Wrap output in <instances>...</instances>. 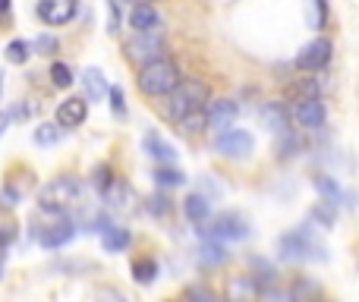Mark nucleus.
Listing matches in <instances>:
<instances>
[{"instance_id":"6e6552de","label":"nucleus","mask_w":359,"mask_h":302,"mask_svg":"<svg viewBox=\"0 0 359 302\" xmlns=\"http://www.w3.org/2000/svg\"><path fill=\"white\" fill-rule=\"evenodd\" d=\"M198 233L205 240H217V242H236V240H246L249 236V224L246 217L240 214H217V217H208V221L198 227Z\"/></svg>"},{"instance_id":"4468645a","label":"nucleus","mask_w":359,"mask_h":302,"mask_svg":"<svg viewBox=\"0 0 359 302\" xmlns=\"http://www.w3.org/2000/svg\"><path fill=\"white\" fill-rule=\"evenodd\" d=\"M86 120H88V101L82 98V95L63 98L54 111V123L63 126V130H76V126H82Z\"/></svg>"},{"instance_id":"e433bc0d","label":"nucleus","mask_w":359,"mask_h":302,"mask_svg":"<svg viewBox=\"0 0 359 302\" xmlns=\"http://www.w3.org/2000/svg\"><path fill=\"white\" fill-rule=\"evenodd\" d=\"M259 302H297V299H293V293L287 290V287L271 284V287H268V290H262Z\"/></svg>"},{"instance_id":"c03bdc74","label":"nucleus","mask_w":359,"mask_h":302,"mask_svg":"<svg viewBox=\"0 0 359 302\" xmlns=\"http://www.w3.org/2000/svg\"><path fill=\"white\" fill-rule=\"evenodd\" d=\"M0 92H4V79H0Z\"/></svg>"},{"instance_id":"9b49d317","label":"nucleus","mask_w":359,"mask_h":302,"mask_svg":"<svg viewBox=\"0 0 359 302\" xmlns=\"http://www.w3.org/2000/svg\"><path fill=\"white\" fill-rule=\"evenodd\" d=\"M73 236H76V224L67 214H54V221L35 230L38 246H44V249H63L73 242Z\"/></svg>"},{"instance_id":"cd10ccee","label":"nucleus","mask_w":359,"mask_h":302,"mask_svg":"<svg viewBox=\"0 0 359 302\" xmlns=\"http://www.w3.org/2000/svg\"><path fill=\"white\" fill-rule=\"evenodd\" d=\"M4 57H6V63H13V67H25L32 57V44L25 41V38H13V41L4 48Z\"/></svg>"},{"instance_id":"423d86ee","label":"nucleus","mask_w":359,"mask_h":302,"mask_svg":"<svg viewBox=\"0 0 359 302\" xmlns=\"http://www.w3.org/2000/svg\"><path fill=\"white\" fill-rule=\"evenodd\" d=\"M331 57H334V41H331L328 35H316V38H309V41L297 50L293 67H297L299 73L316 76V73H322V69L328 67Z\"/></svg>"},{"instance_id":"a19ab883","label":"nucleus","mask_w":359,"mask_h":302,"mask_svg":"<svg viewBox=\"0 0 359 302\" xmlns=\"http://www.w3.org/2000/svg\"><path fill=\"white\" fill-rule=\"evenodd\" d=\"M10 123H13V120H10V114H6V111H0V136H4V132L10 130Z\"/></svg>"},{"instance_id":"bb28decb","label":"nucleus","mask_w":359,"mask_h":302,"mask_svg":"<svg viewBox=\"0 0 359 302\" xmlns=\"http://www.w3.org/2000/svg\"><path fill=\"white\" fill-rule=\"evenodd\" d=\"M177 130L183 132V136H189V139H196V136H202V132H208V123H205V107L202 111H192V114H186L183 120H177Z\"/></svg>"},{"instance_id":"7c9ffc66","label":"nucleus","mask_w":359,"mask_h":302,"mask_svg":"<svg viewBox=\"0 0 359 302\" xmlns=\"http://www.w3.org/2000/svg\"><path fill=\"white\" fill-rule=\"evenodd\" d=\"M50 85L54 88H69L76 82V73H73V67L69 63H63V60H54L50 63Z\"/></svg>"},{"instance_id":"a211bd4d","label":"nucleus","mask_w":359,"mask_h":302,"mask_svg":"<svg viewBox=\"0 0 359 302\" xmlns=\"http://www.w3.org/2000/svg\"><path fill=\"white\" fill-rule=\"evenodd\" d=\"M142 149L149 151V158H155L158 164H177V149L158 130L145 132V136H142Z\"/></svg>"},{"instance_id":"a18cd8bd","label":"nucleus","mask_w":359,"mask_h":302,"mask_svg":"<svg viewBox=\"0 0 359 302\" xmlns=\"http://www.w3.org/2000/svg\"><path fill=\"white\" fill-rule=\"evenodd\" d=\"M312 302H318V299H312Z\"/></svg>"},{"instance_id":"f03ea898","label":"nucleus","mask_w":359,"mask_h":302,"mask_svg":"<svg viewBox=\"0 0 359 302\" xmlns=\"http://www.w3.org/2000/svg\"><path fill=\"white\" fill-rule=\"evenodd\" d=\"M82 198V179L73 173H60L50 183H44L38 189V208L44 214H67L73 205H79Z\"/></svg>"},{"instance_id":"20e7f679","label":"nucleus","mask_w":359,"mask_h":302,"mask_svg":"<svg viewBox=\"0 0 359 302\" xmlns=\"http://www.w3.org/2000/svg\"><path fill=\"white\" fill-rule=\"evenodd\" d=\"M278 252L284 261H328V252L309 227H297L284 233L278 240Z\"/></svg>"},{"instance_id":"473e14b6","label":"nucleus","mask_w":359,"mask_h":302,"mask_svg":"<svg viewBox=\"0 0 359 302\" xmlns=\"http://www.w3.org/2000/svg\"><path fill=\"white\" fill-rule=\"evenodd\" d=\"M278 139V158L280 160H287V158H293V154L299 151V136L293 130H287V132H280V136H274Z\"/></svg>"},{"instance_id":"c756f323","label":"nucleus","mask_w":359,"mask_h":302,"mask_svg":"<svg viewBox=\"0 0 359 302\" xmlns=\"http://www.w3.org/2000/svg\"><path fill=\"white\" fill-rule=\"evenodd\" d=\"M158 277V261L155 259H136L133 261V280L142 287H149Z\"/></svg>"},{"instance_id":"7ed1b4c3","label":"nucleus","mask_w":359,"mask_h":302,"mask_svg":"<svg viewBox=\"0 0 359 302\" xmlns=\"http://www.w3.org/2000/svg\"><path fill=\"white\" fill-rule=\"evenodd\" d=\"M180 79H183V73H180V67L170 57H161V60L136 69V85L145 98H168L180 85Z\"/></svg>"},{"instance_id":"39448f33","label":"nucleus","mask_w":359,"mask_h":302,"mask_svg":"<svg viewBox=\"0 0 359 302\" xmlns=\"http://www.w3.org/2000/svg\"><path fill=\"white\" fill-rule=\"evenodd\" d=\"M123 57L133 67H149V63L168 57V38L164 32H133L123 41Z\"/></svg>"},{"instance_id":"4c0bfd02","label":"nucleus","mask_w":359,"mask_h":302,"mask_svg":"<svg viewBox=\"0 0 359 302\" xmlns=\"http://www.w3.org/2000/svg\"><path fill=\"white\" fill-rule=\"evenodd\" d=\"M145 208H149L155 217H164V214H170V198L158 192V195H151L149 202H145Z\"/></svg>"},{"instance_id":"c85d7f7f","label":"nucleus","mask_w":359,"mask_h":302,"mask_svg":"<svg viewBox=\"0 0 359 302\" xmlns=\"http://www.w3.org/2000/svg\"><path fill=\"white\" fill-rule=\"evenodd\" d=\"M287 95H290V101H303V98H322V88H318V79H316V76H306V79L293 82V85L287 88Z\"/></svg>"},{"instance_id":"0eeeda50","label":"nucleus","mask_w":359,"mask_h":302,"mask_svg":"<svg viewBox=\"0 0 359 302\" xmlns=\"http://www.w3.org/2000/svg\"><path fill=\"white\" fill-rule=\"evenodd\" d=\"M211 149L227 160H249L255 154V136L249 130H243V126H230V130L217 132Z\"/></svg>"},{"instance_id":"37998d69","label":"nucleus","mask_w":359,"mask_h":302,"mask_svg":"<svg viewBox=\"0 0 359 302\" xmlns=\"http://www.w3.org/2000/svg\"><path fill=\"white\" fill-rule=\"evenodd\" d=\"M4 268H6V249H0V277H4Z\"/></svg>"},{"instance_id":"1a4fd4ad","label":"nucleus","mask_w":359,"mask_h":302,"mask_svg":"<svg viewBox=\"0 0 359 302\" xmlns=\"http://www.w3.org/2000/svg\"><path fill=\"white\" fill-rule=\"evenodd\" d=\"M290 117L299 130L306 132H318L328 126V107H325L322 98H303V101H293L290 107Z\"/></svg>"},{"instance_id":"9d476101","label":"nucleus","mask_w":359,"mask_h":302,"mask_svg":"<svg viewBox=\"0 0 359 302\" xmlns=\"http://www.w3.org/2000/svg\"><path fill=\"white\" fill-rule=\"evenodd\" d=\"M79 13V0H38L35 4V16L41 25H50V29H60V25H69Z\"/></svg>"},{"instance_id":"72a5a7b5","label":"nucleus","mask_w":359,"mask_h":302,"mask_svg":"<svg viewBox=\"0 0 359 302\" xmlns=\"http://www.w3.org/2000/svg\"><path fill=\"white\" fill-rule=\"evenodd\" d=\"M123 6L126 0H107V35H117L123 25Z\"/></svg>"},{"instance_id":"f704fd0d","label":"nucleus","mask_w":359,"mask_h":302,"mask_svg":"<svg viewBox=\"0 0 359 302\" xmlns=\"http://www.w3.org/2000/svg\"><path fill=\"white\" fill-rule=\"evenodd\" d=\"M107 101H111V114H114V117L123 120L126 117V95H123V88L111 85V88H107Z\"/></svg>"},{"instance_id":"ea45409f","label":"nucleus","mask_w":359,"mask_h":302,"mask_svg":"<svg viewBox=\"0 0 359 302\" xmlns=\"http://www.w3.org/2000/svg\"><path fill=\"white\" fill-rule=\"evenodd\" d=\"M13 240H16V224H13V221H4V224H0V249L13 246Z\"/></svg>"},{"instance_id":"5701e85b","label":"nucleus","mask_w":359,"mask_h":302,"mask_svg":"<svg viewBox=\"0 0 359 302\" xmlns=\"http://www.w3.org/2000/svg\"><path fill=\"white\" fill-rule=\"evenodd\" d=\"M133 242L130 230L126 227H117V224H111V227L101 230V246H104V252H126Z\"/></svg>"},{"instance_id":"aec40b11","label":"nucleus","mask_w":359,"mask_h":302,"mask_svg":"<svg viewBox=\"0 0 359 302\" xmlns=\"http://www.w3.org/2000/svg\"><path fill=\"white\" fill-rule=\"evenodd\" d=\"M151 179H155V186L161 192H168V189H177V186L186 183V173L180 170L177 164H158L155 170H151Z\"/></svg>"},{"instance_id":"a878e982","label":"nucleus","mask_w":359,"mask_h":302,"mask_svg":"<svg viewBox=\"0 0 359 302\" xmlns=\"http://www.w3.org/2000/svg\"><path fill=\"white\" fill-rule=\"evenodd\" d=\"M63 136H67V130L57 123H38L35 132H32V142L38 145V149H54L57 142H63Z\"/></svg>"},{"instance_id":"f8f14e48","label":"nucleus","mask_w":359,"mask_h":302,"mask_svg":"<svg viewBox=\"0 0 359 302\" xmlns=\"http://www.w3.org/2000/svg\"><path fill=\"white\" fill-rule=\"evenodd\" d=\"M236 120H240V104L233 98H215L205 104V123H208V130L215 136L230 130V126H236Z\"/></svg>"},{"instance_id":"4be33fe9","label":"nucleus","mask_w":359,"mask_h":302,"mask_svg":"<svg viewBox=\"0 0 359 302\" xmlns=\"http://www.w3.org/2000/svg\"><path fill=\"white\" fill-rule=\"evenodd\" d=\"M183 214H186V221H192V224H205L211 217V202L205 195H198V192H189V195L183 198Z\"/></svg>"},{"instance_id":"79ce46f5","label":"nucleus","mask_w":359,"mask_h":302,"mask_svg":"<svg viewBox=\"0 0 359 302\" xmlns=\"http://www.w3.org/2000/svg\"><path fill=\"white\" fill-rule=\"evenodd\" d=\"M13 10V0H0V16H10Z\"/></svg>"},{"instance_id":"412c9836","label":"nucleus","mask_w":359,"mask_h":302,"mask_svg":"<svg viewBox=\"0 0 359 302\" xmlns=\"http://www.w3.org/2000/svg\"><path fill=\"white\" fill-rule=\"evenodd\" d=\"M312 186H316V192L322 195V202L334 205V208L344 202V189H341V183H337L334 177H328V173H316V177H312Z\"/></svg>"},{"instance_id":"dca6fc26","label":"nucleus","mask_w":359,"mask_h":302,"mask_svg":"<svg viewBox=\"0 0 359 302\" xmlns=\"http://www.w3.org/2000/svg\"><path fill=\"white\" fill-rule=\"evenodd\" d=\"M259 120H262V126H265L271 136H280V132H287V130H293L290 126V107L284 104V101H262V107H259Z\"/></svg>"},{"instance_id":"58836bf2","label":"nucleus","mask_w":359,"mask_h":302,"mask_svg":"<svg viewBox=\"0 0 359 302\" xmlns=\"http://www.w3.org/2000/svg\"><path fill=\"white\" fill-rule=\"evenodd\" d=\"M95 302H126V296L120 290H114V287H98Z\"/></svg>"},{"instance_id":"f3484780","label":"nucleus","mask_w":359,"mask_h":302,"mask_svg":"<svg viewBox=\"0 0 359 302\" xmlns=\"http://www.w3.org/2000/svg\"><path fill=\"white\" fill-rule=\"evenodd\" d=\"M130 29L133 32H164V16L155 4L136 0L130 6Z\"/></svg>"},{"instance_id":"ddd939ff","label":"nucleus","mask_w":359,"mask_h":302,"mask_svg":"<svg viewBox=\"0 0 359 302\" xmlns=\"http://www.w3.org/2000/svg\"><path fill=\"white\" fill-rule=\"evenodd\" d=\"M101 198H104V205L111 211H117V214H133L136 211V192H133V186L130 183H123L120 177H114L111 183L101 189Z\"/></svg>"},{"instance_id":"49530a36","label":"nucleus","mask_w":359,"mask_h":302,"mask_svg":"<svg viewBox=\"0 0 359 302\" xmlns=\"http://www.w3.org/2000/svg\"><path fill=\"white\" fill-rule=\"evenodd\" d=\"M145 4H149V0H145Z\"/></svg>"},{"instance_id":"f257e3e1","label":"nucleus","mask_w":359,"mask_h":302,"mask_svg":"<svg viewBox=\"0 0 359 302\" xmlns=\"http://www.w3.org/2000/svg\"><path fill=\"white\" fill-rule=\"evenodd\" d=\"M211 101V88H208V82H202V79H180V85L174 88V92L164 98V117L170 120V123H177V120H183L186 114H192V111H202L205 104Z\"/></svg>"},{"instance_id":"393cba45","label":"nucleus","mask_w":359,"mask_h":302,"mask_svg":"<svg viewBox=\"0 0 359 302\" xmlns=\"http://www.w3.org/2000/svg\"><path fill=\"white\" fill-rule=\"evenodd\" d=\"M227 259H230L227 246H224V242H217V240H205L202 249H198V261H202L205 268H221Z\"/></svg>"},{"instance_id":"2eb2a0df","label":"nucleus","mask_w":359,"mask_h":302,"mask_svg":"<svg viewBox=\"0 0 359 302\" xmlns=\"http://www.w3.org/2000/svg\"><path fill=\"white\" fill-rule=\"evenodd\" d=\"M262 296V284L252 274H233L224 284V302H259Z\"/></svg>"},{"instance_id":"6ab92c4d","label":"nucleus","mask_w":359,"mask_h":302,"mask_svg":"<svg viewBox=\"0 0 359 302\" xmlns=\"http://www.w3.org/2000/svg\"><path fill=\"white\" fill-rule=\"evenodd\" d=\"M82 88H86V95H82V98L88 101V104H92V101H101L107 95V79H104V73H101L98 67H88L86 73H82Z\"/></svg>"},{"instance_id":"c9c22d12","label":"nucleus","mask_w":359,"mask_h":302,"mask_svg":"<svg viewBox=\"0 0 359 302\" xmlns=\"http://www.w3.org/2000/svg\"><path fill=\"white\" fill-rule=\"evenodd\" d=\"M186 302H224L217 296L211 287H202V284H192L189 290H186Z\"/></svg>"},{"instance_id":"b1692460","label":"nucleus","mask_w":359,"mask_h":302,"mask_svg":"<svg viewBox=\"0 0 359 302\" xmlns=\"http://www.w3.org/2000/svg\"><path fill=\"white\" fill-rule=\"evenodd\" d=\"M303 16H306V25H309L312 32H322L325 25H328V0H303Z\"/></svg>"},{"instance_id":"2f4dec72","label":"nucleus","mask_w":359,"mask_h":302,"mask_svg":"<svg viewBox=\"0 0 359 302\" xmlns=\"http://www.w3.org/2000/svg\"><path fill=\"white\" fill-rule=\"evenodd\" d=\"M29 44H32V54H41V57H54L57 50H60V41H57V35H50V32L35 35Z\"/></svg>"}]
</instances>
